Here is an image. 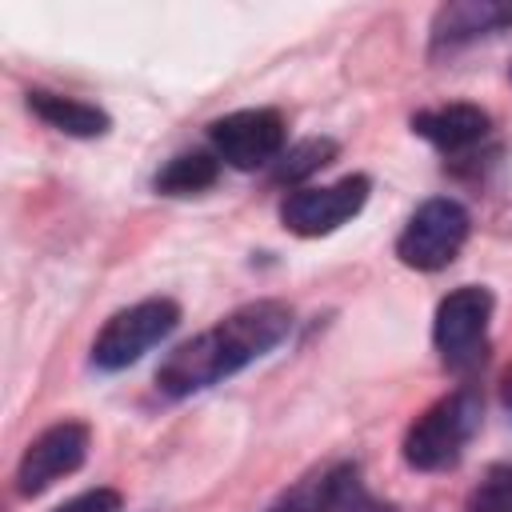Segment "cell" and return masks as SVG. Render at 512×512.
<instances>
[{
  "label": "cell",
  "instance_id": "obj_5",
  "mask_svg": "<svg viewBox=\"0 0 512 512\" xmlns=\"http://www.w3.org/2000/svg\"><path fill=\"white\" fill-rule=\"evenodd\" d=\"M488 320H492V292L488 288H456L440 300L436 320H432V340L436 352L444 356L448 368L468 372L484 360L488 348Z\"/></svg>",
  "mask_w": 512,
  "mask_h": 512
},
{
  "label": "cell",
  "instance_id": "obj_18",
  "mask_svg": "<svg viewBox=\"0 0 512 512\" xmlns=\"http://www.w3.org/2000/svg\"><path fill=\"white\" fill-rule=\"evenodd\" d=\"M504 404H508V408H512V372H508V376H504Z\"/></svg>",
  "mask_w": 512,
  "mask_h": 512
},
{
  "label": "cell",
  "instance_id": "obj_1",
  "mask_svg": "<svg viewBox=\"0 0 512 512\" xmlns=\"http://www.w3.org/2000/svg\"><path fill=\"white\" fill-rule=\"evenodd\" d=\"M292 332V308L284 300H252L224 320H216L208 332L180 344L156 372V388L172 400H184L192 392H204L252 360L268 356L284 336Z\"/></svg>",
  "mask_w": 512,
  "mask_h": 512
},
{
  "label": "cell",
  "instance_id": "obj_2",
  "mask_svg": "<svg viewBox=\"0 0 512 512\" xmlns=\"http://www.w3.org/2000/svg\"><path fill=\"white\" fill-rule=\"evenodd\" d=\"M480 416H484V404H480V392L476 388H460L444 400H436L404 436V460L420 472H444L452 468L468 440L476 436L480 428Z\"/></svg>",
  "mask_w": 512,
  "mask_h": 512
},
{
  "label": "cell",
  "instance_id": "obj_9",
  "mask_svg": "<svg viewBox=\"0 0 512 512\" xmlns=\"http://www.w3.org/2000/svg\"><path fill=\"white\" fill-rule=\"evenodd\" d=\"M412 132L436 144L440 152H464L488 136V112L476 104H444L412 116Z\"/></svg>",
  "mask_w": 512,
  "mask_h": 512
},
{
  "label": "cell",
  "instance_id": "obj_4",
  "mask_svg": "<svg viewBox=\"0 0 512 512\" xmlns=\"http://www.w3.org/2000/svg\"><path fill=\"white\" fill-rule=\"evenodd\" d=\"M468 228H472L468 212L456 200H448V196L424 200L408 216V224L396 240V256L416 272H436V268L456 260V252L468 240Z\"/></svg>",
  "mask_w": 512,
  "mask_h": 512
},
{
  "label": "cell",
  "instance_id": "obj_10",
  "mask_svg": "<svg viewBox=\"0 0 512 512\" xmlns=\"http://www.w3.org/2000/svg\"><path fill=\"white\" fill-rule=\"evenodd\" d=\"M28 108H32L48 128H56V132H64V136L92 140V136H104V132H108V112H100L96 104L60 96V92L32 88V92H28Z\"/></svg>",
  "mask_w": 512,
  "mask_h": 512
},
{
  "label": "cell",
  "instance_id": "obj_3",
  "mask_svg": "<svg viewBox=\"0 0 512 512\" xmlns=\"http://www.w3.org/2000/svg\"><path fill=\"white\" fill-rule=\"evenodd\" d=\"M176 324H180V304L176 300H164V296L140 300V304L116 312L100 328V336L92 344V364L104 368V372H120V368L136 364L148 348H156Z\"/></svg>",
  "mask_w": 512,
  "mask_h": 512
},
{
  "label": "cell",
  "instance_id": "obj_6",
  "mask_svg": "<svg viewBox=\"0 0 512 512\" xmlns=\"http://www.w3.org/2000/svg\"><path fill=\"white\" fill-rule=\"evenodd\" d=\"M208 140L220 160L240 172L264 168L284 152V116L276 108H244L208 124Z\"/></svg>",
  "mask_w": 512,
  "mask_h": 512
},
{
  "label": "cell",
  "instance_id": "obj_17",
  "mask_svg": "<svg viewBox=\"0 0 512 512\" xmlns=\"http://www.w3.org/2000/svg\"><path fill=\"white\" fill-rule=\"evenodd\" d=\"M56 512H120V492L116 488H88V492L64 500Z\"/></svg>",
  "mask_w": 512,
  "mask_h": 512
},
{
  "label": "cell",
  "instance_id": "obj_12",
  "mask_svg": "<svg viewBox=\"0 0 512 512\" xmlns=\"http://www.w3.org/2000/svg\"><path fill=\"white\" fill-rule=\"evenodd\" d=\"M320 512H392V504L364 488L356 464H336L320 480Z\"/></svg>",
  "mask_w": 512,
  "mask_h": 512
},
{
  "label": "cell",
  "instance_id": "obj_14",
  "mask_svg": "<svg viewBox=\"0 0 512 512\" xmlns=\"http://www.w3.org/2000/svg\"><path fill=\"white\" fill-rule=\"evenodd\" d=\"M468 512H512V464H492L468 492Z\"/></svg>",
  "mask_w": 512,
  "mask_h": 512
},
{
  "label": "cell",
  "instance_id": "obj_13",
  "mask_svg": "<svg viewBox=\"0 0 512 512\" xmlns=\"http://www.w3.org/2000/svg\"><path fill=\"white\" fill-rule=\"evenodd\" d=\"M220 176V156L216 152H180L156 172V192L164 196H196L212 188Z\"/></svg>",
  "mask_w": 512,
  "mask_h": 512
},
{
  "label": "cell",
  "instance_id": "obj_8",
  "mask_svg": "<svg viewBox=\"0 0 512 512\" xmlns=\"http://www.w3.org/2000/svg\"><path fill=\"white\" fill-rule=\"evenodd\" d=\"M88 424H76V420H60L52 428H44L20 456V468H16V492L20 496H40L44 488H52L56 480L72 476L84 456H88Z\"/></svg>",
  "mask_w": 512,
  "mask_h": 512
},
{
  "label": "cell",
  "instance_id": "obj_15",
  "mask_svg": "<svg viewBox=\"0 0 512 512\" xmlns=\"http://www.w3.org/2000/svg\"><path fill=\"white\" fill-rule=\"evenodd\" d=\"M336 156V144L332 140H300L276 168V180L288 184V180H304L308 172H320L324 164H332Z\"/></svg>",
  "mask_w": 512,
  "mask_h": 512
},
{
  "label": "cell",
  "instance_id": "obj_7",
  "mask_svg": "<svg viewBox=\"0 0 512 512\" xmlns=\"http://www.w3.org/2000/svg\"><path fill=\"white\" fill-rule=\"evenodd\" d=\"M368 188V176H344L324 188H296L292 196H284L280 220L296 236H328L364 208Z\"/></svg>",
  "mask_w": 512,
  "mask_h": 512
},
{
  "label": "cell",
  "instance_id": "obj_11",
  "mask_svg": "<svg viewBox=\"0 0 512 512\" xmlns=\"http://www.w3.org/2000/svg\"><path fill=\"white\" fill-rule=\"evenodd\" d=\"M512 24V4H448L440 8L436 16V44H460V40H472V36H484V32H496Z\"/></svg>",
  "mask_w": 512,
  "mask_h": 512
},
{
  "label": "cell",
  "instance_id": "obj_16",
  "mask_svg": "<svg viewBox=\"0 0 512 512\" xmlns=\"http://www.w3.org/2000/svg\"><path fill=\"white\" fill-rule=\"evenodd\" d=\"M320 480H324V472L300 480L296 488H288L284 496H276L264 512H320Z\"/></svg>",
  "mask_w": 512,
  "mask_h": 512
}]
</instances>
